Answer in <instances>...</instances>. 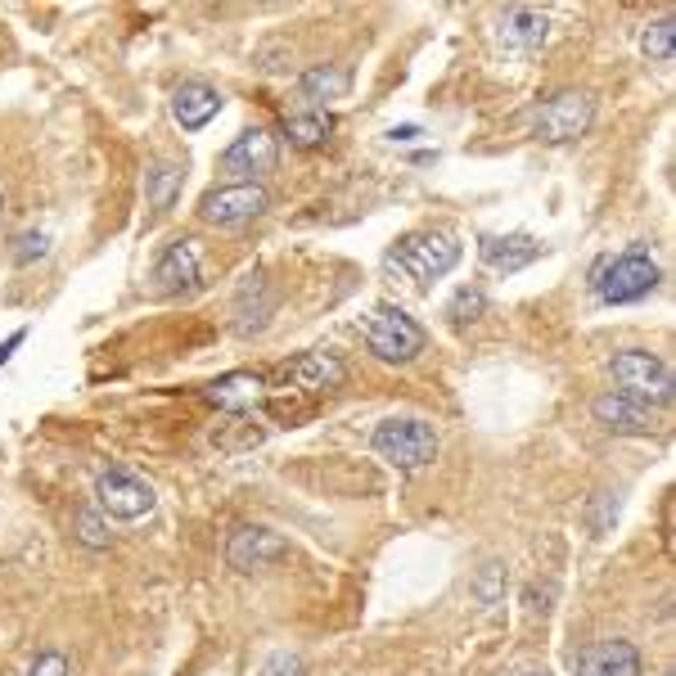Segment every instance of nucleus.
I'll list each match as a JSON object with an SVG mask.
<instances>
[{"instance_id":"obj_1","label":"nucleus","mask_w":676,"mask_h":676,"mask_svg":"<svg viewBox=\"0 0 676 676\" xmlns=\"http://www.w3.org/2000/svg\"><path fill=\"white\" fill-rule=\"evenodd\" d=\"M361 338H365V348L380 361H388V365H406V361H416L429 348L424 325L416 316H406L401 307H393V303L361 316Z\"/></svg>"},{"instance_id":"obj_2","label":"nucleus","mask_w":676,"mask_h":676,"mask_svg":"<svg viewBox=\"0 0 676 676\" xmlns=\"http://www.w3.org/2000/svg\"><path fill=\"white\" fill-rule=\"evenodd\" d=\"M370 446H374V456H380V461H388V465H397L406 474L438 461V433H433L429 420H416V416L384 420L380 429H374Z\"/></svg>"},{"instance_id":"obj_3","label":"nucleus","mask_w":676,"mask_h":676,"mask_svg":"<svg viewBox=\"0 0 676 676\" xmlns=\"http://www.w3.org/2000/svg\"><path fill=\"white\" fill-rule=\"evenodd\" d=\"M461 261V244L451 240L446 231H420V235H406L393 253H388V267L397 276H406L410 284H433L442 280L451 267Z\"/></svg>"},{"instance_id":"obj_4","label":"nucleus","mask_w":676,"mask_h":676,"mask_svg":"<svg viewBox=\"0 0 676 676\" xmlns=\"http://www.w3.org/2000/svg\"><path fill=\"white\" fill-rule=\"evenodd\" d=\"M658 284V261L636 244L618 257H609L605 267H595V293L599 303H636Z\"/></svg>"},{"instance_id":"obj_5","label":"nucleus","mask_w":676,"mask_h":676,"mask_svg":"<svg viewBox=\"0 0 676 676\" xmlns=\"http://www.w3.org/2000/svg\"><path fill=\"white\" fill-rule=\"evenodd\" d=\"M609 370H614V380L622 384L618 393L645 401L650 410L672 401V370L663 365V357H654L645 348H622V352H614Z\"/></svg>"},{"instance_id":"obj_6","label":"nucleus","mask_w":676,"mask_h":676,"mask_svg":"<svg viewBox=\"0 0 676 676\" xmlns=\"http://www.w3.org/2000/svg\"><path fill=\"white\" fill-rule=\"evenodd\" d=\"M595 118V100L586 91H555L550 100L537 104V118H533V131L537 140L546 144H569L578 136H586Z\"/></svg>"},{"instance_id":"obj_7","label":"nucleus","mask_w":676,"mask_h":676,"mask_svg":"<svg viewBox=\"0 0 676 676\" xmlns=\"http://www.w3.org/2000/svg\"><path fill=\"white\" fill-rule=\"evenodd\" d=\"M348 380V365L338 361L334 352H303L276 370V393H307V397H320V393H334L343 388Z\"/></svg>"},{"instance_id":"obj_8","label":"nucleus","mask_w":676,"mask_h":676,"mask_svg":"<svg viewBox=\"0 0 676 676\" xmlns=\"http://www.w3.org/2000/svg\"><path fill=\"white\" fill-rule=\"evenodd\" d=\"M267 212V190H261L257 180H235V185H217L199 199V221L208 225H221V231H231V225H244L253 217Z\"/></svg>"},{"instance_id":"obj_9","label":"nucleus","mask_w":676,"mask_h":676,"mask_svg":"<svg viewBox=\"0 0 676 676\" xmlns=\"http://www.w3.org/2000/svg\"><path fill=\"white\" fill-rule=\"evenodd\" d=\"M95 497H100V510L108 518H123V523H136L144 518L149 510H154V487H149L144 478H136L131 469H104L95 478Z\"/></svg>"},{"instance_id":"obj_10","label":"nucleus","mask_w":676,"mask_h":676,"mask_svg":"<svg viewBox=\"0 0 676 676\" xmlns=\"http://www.w3.org/2000/svg\"><path fill=\"white\" fill-rule=\"evenodd\" d=\"M276 163H280V144H276V136H271L267 127L240 131L231 144L221 149V159H217V167H221L225 176H240V180L267 176V172H276Z\"/></svg>"},{"instance_id":"obj_11","label":"nucleus","mask_w":676,"mask_h":676,"mask_svg":"<svg viewBox=\"0 0 676 676\" xmlns=\"http://www.w3.org/2000/svg\"><path fill=\"white\" fill-rule=\"evenodd\" d=\"M541 253H546V244L533 235H482L478 240V261H482V271H492V276L528 271Z\"/></svg>"},{"instance_id":"obj_12","label":"nucleus","mask_w":676,"mask_h":676,"mask_svg":"<svg viewBox=\"0 0 676 676\" xmlns=\"http://www.w3.org/2000/svg\"><path fill=\"white\" fill-rule=\"evenodd\" d=\"M284 555H289V541L271 528H235L231 541H225V563H231L235 573L267 569V563L284 559Z\"/></svg>"},{"instance_id":"obj_13","label":"nucleus","mask_w":676,"mask_h":676,"mask_svg":"<svg viewBox=\"0 0 676 676\" xmlns=\"http://www.w3.org/2000/svg\"><path fill=\"white\" fill-rule=\"evenodd\" d=\"M591 416L605 424L609 433H654L658 429V416L645 406V401H636L627 393H605V397H595L591 401Z\"/></svg>"},{"instance_id":"obj_14","label":"nucleus","mask_w":676,"mask_h":676,"mask_svg":"<svg viewBox=\"0 0 676 676\" xmlns=\"http://www.w3.org/2000/svg\"><path fill=\"white\" fill-rule=\"evenodd\" d=\"M154 284L163 293H190L199 284V244L195 240H172L154 261Z\"/></svg>"},{"instance_id":"obj_15","label":"nucleus","mask_w":676,"mask_h":676,"mask_svg":"<svg viewBox=\"0 0 676 676\" xmlns=\"http://www.w3.org/2000/svg\"><path fill=\"white\" fill-rule=\"evenodd\" d=\"M203 397L217 406V410H231V416H244L257 401H267V380L261 374H248V370H235V374H221L203 388Z\"/></svg>"},{"instance_id":"obj_16","label":"nucleus","mask_w":676,"mask_h":676,"mask_svg":"<svg viewBox=\"0 0 676 676\" xmlns=\"http://www.w3.org/2000/svg\"><path fill=\"white\" fill-rule=\"evenodd\" d=\"M221 113V91L208 82H180L172 91V118L180 131H203Z\"/></svg>"},{"instance_id":"obj_17","label":"nucleus","mask_w":676,"mask_h":676,"mask_svg":"<svg viewBox=\"0 0 676 676\" xmlns=\"http://www.w3.org/2000/svg\"><path fill=\"white\" fill-rule=\"evenodd\" d=\"M578 676H641V650L631 641H599L578 658Z\"/></svg>"},{"instance_id":"obj_18","label":"nucleus","mask_w":676,"mask_h":676,"mask_svg":"<svg viewBox=\"0 0 676 676\" xmlns=\"http://www.w3.org/2000/svg\"><path fill=\"white\" fill-rule=\"evenodd\" d=\"M550 36V19L541 14V10H533V5H510L505 14H501V42L510 46V50H523V55H533L541 42Z\"/></svg>"},{"instance_id":"obj_19","label":"nucleus","mask_w":676,"mask_h":676,"mask_svg":"<svg viewBox=\"0 0 676 676\" xmlns=\"http://www.w3.org/2000/svg\"><path fill=\"white\" fill-rule=\"evenodd\" d=\"M348 86H352V78H348V68H338V63H316V68H307L303 78H298V95L312 100V104L343 100Z\"/></svg>"},{"instance_id":"obj_20","label":"nucleus","mask_w":676,"mask_h":676,"mask_svg":"<svg viewBox=\"0 0 676 676\" xmlns=\"http://www.w3.org/2000/svg\"><path fill=\"white\" fill-rule=\"evenodd\" d=\"M180 185H185V172L176 163H154V167L144 172V199H149V208L163 217L180 199Z\"/></svg>"},{"instance_id":"obj_21","label":"nucleus","mask_w":676,"mask_h":676,"mask_svg":"<svg viewBox=\"0 0 676 676\" xmlns=\"http://www.w3.org/2000/svg\"><path fill=\"white\" fill-rule=\"evenodd\" d=\"M329 131H334V118H329V113H320V108H312V113H293V118H284V136H289V144H298V149H316V144H325Z\"/></svg>"},{"instance_id":"obj_22","label":"nucleus","mask_w":676,"mask_h":676,"mask_svg":"<svg viewBox=\"0 0 676 676\" xmlns=\"http://www.w3.org/2000/svg\"><path fill=\"white\" fill-rule=\"evenodd\" d=\"M261 289H267V280H261V276H244V284H240V303H235L240 334H253V329H261V325H267V312H271V293H267V298H253V293H261Z\"/></svg>"},{"instance_id":"obj_23","label":"nucleus","mask_w":676,"mask_h":676,"mask_svg":"<svg viewBox=\"0 0 676 676\" xmlns=\"http://www.w3.org/2000/svg\"><path fill=\"white\" fill-rule=\"evenodd\" d=\"M672 42H676V19H658L641 32V50L654 59V63H672Z\"/></svg>"},{"instance_id":"obj_24","label":"nucleus","mask_w":676,"mask_h":676,"mask_svg":"<svg viewBox=\"0 0 676 676\" xmlns=\"http://www.w3.org/2000/svg\"><path fill=\"white\" fill-rule=\"evenodd\" d=\"M487 312V293L482 289H456V298L446 303V316H451V325H465V320H478Z\"/></svg>"},{"instance_id":"obj_25","label":"nucleus","mask_w":676,"mask_h":676,"mask_svg":"<svg viewBox=\"0 0 676 676\" xmlns=\"http://www.w3.org/2000/svg\"><path fill=\"white\" fill-rule=\"evenodd\" d=\"M46 253H50V235H42V231H27V235H19V240H14V257H19V261L46 257Z\"/></svg>"},{"instance_id":"obj_26","label":"nucleus","mask_w":676,"mask_h":676,"mask_svg":"<svg viewBox=\"0 0 676 676\" xmlns=\"http://www.w3.org/2000/svg\"><path fill=\"white\" fill-rule=\"evenodd\" d=\"M614 518H618V501H614L609 492H595V501H591V528L605 533Z\"/></svg>"},{"instance_id":"obj_27","label":"nucleus","mask_w":676,"mask_h":676,"mask_svg":"<svg viewBox=\"0 0 676 676\" xmlns=\"http://www.w3.org/2000/svg\"><path fill=\"white\" fill-rule=\"evenodd\" d=\"M257 676H303V658H298V654H271L267 663H261V672Z\"/></svg>"},{"instance_id":"obj_28","label":"nucleus","mask_w":676,"mask_h":676,"mask_svg":"<svg viewBox=\"0 0 676 676\" xmlns=\"http://www.w3.org/2000/svg\"><path fill=\"white\" fill-rule=\"evenodd\" d=\"M68 672H72V667H68V658H63L59 650H46L42 658L27 667V676H68Z\"/></svg>"},{"instance_id":"obj_29","label":"nucleus","mask_w":676,"mask_h":676,"mask_svg":"<svg viewBox=\"0 0 676 676\" xmlns=\"http://www.w3.org/2000/svg\"><path fill=\"white\" fill-rule=\"evenodd\" d=\"M78 537H82L86 546H108V533H104L100 514H78Z\"/></svg>"},{"instance_id":"obj_30","label":"nucleus","mask_w":676,"mask_h":676,"mask_svg":"<svg viewBox=\"0 0 676 676\" xmlns=\"http://www.w3.org/2000/svg\"><path fill=\"white\" fill-rule=\"evenodd\" d=\"M23 338H27V329H14V334H10V338H5V343H0V365H5V361H10V357H14V348H19V343H23Z\"/></svg>"},{"instance_id":"obj_31","label":"nucleus","mask_w":676,"mask_h":676,"mask_svg":"<svg viewBox=\"0 0 676 676\" xmlns=\"http://www.w3.org/2000/svg\"><path fill=\"white\" fill-rule=\"evenodd\" d=\"M416 136H420L416 127H397V131H393V140H416Z\"/></svg>"},{"instance_id":"obj_32","label":"nucleus","mask_w":676,"mask_h":676,"mask_svg":"<svg viewBox=\"0 0 676 676\" xmlns=\"http://www.w3.org/2000/svg\"><path fill=\"white\" fill-rule=\"evenodd\" d=\"M514 676H546V672H514Z\"/></svg>"}]
</instances>
